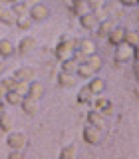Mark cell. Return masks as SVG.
Returning a JSON list of instances; mask_svg holds the SVG:
<instances>
[{"label":"cell","instance_id":"cell-9","mask_svg":"<svg viewBox=\"0 0 139 159\" xmlns=\"http://www.w3.org/2000/svg\"><path fill=\"white\" fill-rule=\"evenodd\" d=\"M14 127V116L12 111H8V109H2L0 111V131H12Z\"/></svg>","mask_w":139,"mask_h":159},{"label":"cell","instance_id":"cell-33","mask_svg":"<svg viewBox=\"0 0 139 159\" xmlns=\"http://www.w3.org/2000/svg\"><path fill=\"white\" fill-rule=\"evenodd\" d=\"M8 159H26V157H24L22 149H10V153H8Z\"/></svg>","mask_w":139,"mask_h":159},{"label":"cell","instance_id":"cell-39","mask_svg":"<svg viewBox=\"0 0 139 159\" xmlns=\"http://www.w3.org/2000/svg\"><path fill=\"white\" fill-rule=\"evenodd\" d=\"M4 72H6V64H4V62H2V60H0V76H2V74H4Z\"/></svg>","mask_w":139,"mask_h":159},{"label":"cell","instance_id":"cell-25","mask_svg":"<svg viewBox=\"0 0 139 159\" xmlns=\"http://www.w3.org/2000/svg\"><path fill=\"white\" fill-rule=\"evenodd\" d=\"M32 22H34V20L30 18V12L28 14H22V16H16V26L20 30H28L30 26H32Z\"/></svg>","mask_w":139,"mask_h":159},{"label":"cell","instance_id":"cell-17","mask_svg":"<svg viewBox=\"0 0 139 159\" xmlns=\"http://www.w3.org/2000/svg\"><path fill=\"white\" fill-rule=\"evenodd\" d=\"M16 54V48H14V44L10 42L8 38H2L0 40V58H10Z\"/></svg>","mask_w":139,"mask_h":159},{"label":"cell","instance_id":"cell-31","mask_svg":"<svg viewBox=\"0 0 139 159\" xmlns=\"http://www.w3.org/2000/svg\"><path fill=\"white\" fill-rule=\"evenodd\" d=\"M12 10L16 16H22V14H28L30 12V6L26 2H18V4H12Z\"/></svg>","mask_w":139,"mask_h":159},{"label":"cell","instance_id":"cell-19","mask_svg":"<svg viewBox=\"0 0 139 159\" xmlns=\"http://www.w3.org/2000/svg\"><path fill=\"white\" fill-rule=\"evenodd\" d=\"M72 12L76 14V16H83L86 12H89L87 0H72Z\"/></svg>","mask_w":139,"mask_h":159},{"label":"cell","instance_id":"cell-30","mask_svg":"<svg viewBox=\"0 0 139 159\" xmlns=\"http://www.w3.org/2000/svg\"><path fill=\"white\" fill-rule=\"evenodd\" d=\"M93 70L92 68H87L86 64H79V68H78V76L79 78H83V80H87V78H93Z\"/></svg>","mask_w":139,"mask_h":159},{"label":"cell","instance_id":"cell-38","mask_svg":"<svg viewBox=\"0 0 139 159\" xmlns=\"http://www.w3.org/2000/svg\"><path fill=\"white\" fill-rule=\"evenodd\" d=\"M133 58H135V62H139V44L133 46Z\"/></svg>","mask_w":139,"mask_h":159},{"label":"cell","instance_id":"cell-18","mask_svg":"<svg viewBox=\"0 0 139 159\" xmlns=\"http://www.w3.org/2000/svg\"><path fill=\"white\" fill-rule=\"evenodd\" d=\"M113 28H115V24H113L111 20H101L99 26H97V30H96V34H97L99 38H107L109 34H111Z\"/></svg>","mask_w":139,"mask_h":159},{"label":"cell","instance_id":"cell-20","mask_svg":"<svg viewBox=\"0 0 139 159\" xmlns=\"http://www.w3.org/2000/svg\"><path fill=\"white\" fill-rule=\"evenodd\" d=\"M83 64H86L87 68H92L93 72H99V70H101V66H103V62H101V56H97V54H93V56L86 58V60H83Z\"/></svg>","mask_w":139,"mask_h":159},{"label":"cell","instance_id":"cell-14","mask_svg":"<svg viewBox=\"0 0 139 159\" xmlns=\"http://www.w3.org/2000/svg\"><path fill=\"white\" fill-rule=\"evenodd\" d=\"M38 102L40 99H34V98H30V96H24V99H22V111L26 113V116H34V113L38 111Z\"/></svg>","mask_w":139,"mask_h":159},{"label":"cell","instance_id":"cell-13","mask_svg":"<svg viewBox=\"0 0 139 159\" xmlns=\"http://www.w3.org/2000/svg\"><path fill=\"white\" fill-rule=\"evenodd\" d=\"M0 24H6V26L16 24V14H14V10L6 8L4 4H0Z\"/></svg>","mask_w":139,"mask_h":159},{"label":"cell","instance_id":"cell-1","mask_svg":"<svg viewBox=\"0 0 139 159\" xmlns=\"http://www.w3.org/2000/svg\"><path fill=\"white\" fill-rule=\"evenodd\" d=\"M76 46H78L76 38H62L58 42L56 50H54V56H56L60 62H66V60L74 58V54H76Z\"/></svg>","mask_w":139,"mask_h":159},{"label":"cell","instance_id":"cell-24","mask_svg":"<svg viewBox=\"0 0 139 159\" xmlns=\"http://www.w3.org/2000/svg\"><path fill=\"white\" fill-rule=\"evenodd\" d=\"M4 99H6L8 106H20V103H22V99H24V96H22V93H18V92H14V89H10Z\"/></svg>","mask_w":139,"mask_h":159},{"label":"cell","instance_id":"cell-34","mask_svg":"<svg viewBox=\"0 0 139 159\" xmlns=\"http://www.w3.org/2000/svg\"><path fill=\"white\" fill-rule=\"evenodd\" d=\"M14 92H18V93H22V96H26V93H28V84L18 82V84H16V88H14Z\"/></svg>","mask_w":139,"mask_h":159},{"label":"cell","instance_id":"cell-5","mask_svg":"<svg viewBox=\"0 0 139 159\" xmlns=\"http://www.w3.org/2000/svg\"><path fill=\"white\" fill-rule=\"evenodd\" d=\"M82 137H83L86 143H89V145H97V143L101 141V129L87 123V125L83 127V131H82Z\"/></svg>","mask_w":139,"mask_h":159},{"label":"cell","instance_id":"cell-29","mask_svg":"<svg viewBox=\"0 0 139 159\" xmlns=\"http://www.w3.org/2000/svg\"><path fill=\"white\" fill-rule=\"evenodd\" d=\"M105 6V0H87V8L92 10V12H96L99 16V12H101V8Z\"/></svg>","mask_w":139,"mask_h":159},{"label":"cell","instance_id":"cell-26","mask_svg":"<svg viewBox=\"0 0 139 159\" xmlns=\"http://www.w3.org/2000/svg\"><path fill=\"white\" fill-rule=\"evenodd\" d=\"M93 96H96V93H93V92H92V89H89L87 86H83L82 89H79V93H78V102H79V103L92 102V99H93Z\"/></svg>","mask_w":139,"mask_h":159},{"label":"cell","instance_id":"cell-27","mask_svg":"<svg viewBox=\"0 0 139 159\" xmlns=\"http://www.w3.org/2000/svg\"><path fill=\"white\" fill-rule=\"evenodd\" d=\"M123 42L129 44V46H137V44H139V32H135V30H125V38H123Z\"/></svg>","mask_w":139,"mask_h":159},{"label":"cell","instance_id":"cell-40","mask_svg":"<svg viewBox=\"0 0 139 159\" xmlns=\"http://www.w3.org/2000/svg\"><path fill=\"white\" fill-rule=\"evenodd\" d=\"M22 2H26L28 6H34V4H38V0H22Z\"/></svg>","mask_w":139,"mask_h":159},{"label":"cell","instance_id":"cell-15","mask_svg":"<svg viewBox=\"0 0 139 159\" xmlns=\"http://www.w3.org/2000/svg\"><path fill=\"white\" fill-rule=\"evenodd\" d=\"M123 38H125V28L115 26L111 30V34L107 36V42L111 44V46H119V44H123Z\"/></svg>","mask_w":139,"mask_h":159},{"label":"cell","instance_id":"cell-16","mask_svg":"<svg viewBox=\"0 0 139 159\" xmlns=\"http://www.w3.org/2000/svg\"><path fill=\"white\" fill-rule=\"evenodd\" d=\"M93 109L101 111L103 116H109V113L113 111V106H111V102H107L105 98H96V102H93Z\"/></svg>","mask_w":139,"mask_h":159},{"label":"cell","instance_id":"cell-10","mask_svg":"<svg viewBox=\"0 0 139 159\" xmlns=\"http://www.w3.org/2000/svg\"><path fill=\"white\" fill-rule=\"evenodd\" d=\"M44 93H46V88H44L42 82H38V80H32V82L28 84V93H26V96L34 98V99H40Z\"/></svg>","mask_w":139,"mask_h":159},{"label":"cell","instance_id":"cell-3","mask_svg":"<svg viewBox=\"0 0 139 159\" xmlns=\"http://www.w3.org/2000/svg\"><path fill=\"white\" fill-rule=\"evenodd\" d=\"M133 58V46H129V44H119L115 46V54H113V60H115V64H125L129 60Z\"/></svg>","mask_w":139,"mask_h":159},{"label":"cell","instance_id":"cell-35","mask_svg":"<svg viewBox=\"0 0 139 159\" xmlns=\"http://www.w3.org/2000/svg\"><path fill=\"white\" fill-rule=\"evenodd\" d=\"M6 93H8V89H6V86L2 84V80H0V99L6 98Z\"/></svg>","mask_w":139,"mask_h":159},{"label":"cell","instance_id":"cell-32","mask_svg":"<svg viewBox=\"0 0 139 159\" xmlns=\"http://www.w3.org/2000/svg\"><path fill=\"white\" fill-rule=\"evenodd\" d=\"M2 84H4V86H6V89H8V92H10V89H14V88H16L18 80L14 78V76H8L6 80H2Z\"/></svg>","mask_w":139,"mask_h":159},{"label":"cell","instance_id":"cell-4","mask_svg":"<svg viewBox=\"0 0 139 159\" xmlns=\"http://www.w3.org/2000/svg\"><path fill=\"white\" fill-rule=\"evenodd\" d=\"M99 22H101V20H99V16H97L96 12H92V10H89V12H86L83 16H79V24H82V28L87 30V32H96L97 26H99Z\"/></svg>","mask_w":139,"mask_h":159},{"label":"cell","instance_id":"cell-36","mask_svg":"<svg viewBox=\"0 0 139 159\" xmlns=\"http://www.w3.org/2000/svg\"><path fill=\"white\" fill-rule=\"evenodd\" d=\"M123 6H133V4H139V0H119Z\"/></svg>","mask_w":139,"mask_h":159},{"label":"cell","instance_id":"cell-12","mask_svg":"<svg viewBox=\"0 0 139 159\" xmlns=\"http://www.w3.org/2000/svg\"><path fill=\"white\" fill-rule=\"evenodd\" d=\"M14 78H16L18 82L30 84V82L34 80V68H30V66H22V68H18L16 72H14Z\"/></svg>","mask_w":139,"mask_h":159},{"label":"cell","instance_id":"cell-41","mask_svg":"<svg viewBox=\"0 0 139 159\" xmlns=\"http://www.w3.org/2000/svg\"><path fill=\"white\" fill-rule=\"evenodd\" d=\"M6 2H10V4H18V2H22V0H6Z\"/></svg>","mask_w":139,"mask_h":159},{"label":"cell","instance_id":"cell-21","mask_svg":"<svg viewBox=\"0 0 139 159\" xmlns=\"http://www.w3.org/2000/svg\"><path fill=\"white\" fill-rule=\"evenodd\" d=\"M78 68H79V62H78V60H74V58H70V60H66V62H62V72H66V74L76 76V74H78Z\"/></svg>","mask_w":139,"mask_h":159},{"label":"cell","instance_id":"cell-22","mask_svg":"<svg viewBox=\"0 0 139 159\" xmlns=\"http://www.w3.org/2000/svg\"><path fill=\"white\" fill-rule=\"evenodd\" d=\"M74 84H76V80H74L72 74H66V72L58 74V86L60 88H72Z\"/></svg>","mask_w":139,"mask_h":159},{"label":"cell","instance_id":"cell-37","mask_svg":"<svg viewBox=\"0 0 139 159\" xmlns=\"http://www.w3.org/2000/svg\"><path fill=\"white\" fill-rule=\"evenodd\" d=\"M133 76H135V80L139 82V62L133 64Z\"/></svg>","mask_w":139,"mask_h":159},{"label":"cell","instance_id":"cell-11","mask_svg":"<svg viewBox=\"0 0 139 159\" xmlns=\"http://www.w3.org/2000/svg\"><path fill=\"white\" fill-rule=\"evenodd\" d=\"M87 123L89 125H96V127H105V116L97 109H89L87 111Z\"/></svg>","mask_w":139,"mask_h":159},{"label":"cell","instance_id":"cell-2","mask_svg":"<svg viewBox=\"0 0 139 159\" xmlns=\"http://www.w3.org/2000/svg\"><path fill=\"white\" fill-rule=\"evenodd\" d=\"M76 52H78V56L82 58V60H86V58H89V56H93V54H96V42H93V40H89V38H82V40H78Z\"/></svg>","mask_w":139,"mask_h":159},{"label":"cell","instance_id":"cell-8","mask_svg":"<svg viewBox=\"0 0 139 159\" xmlns=\"http://www.w3.org/2000/svg\"><path fill=\"white\" fill-rule=\"evenodd\" d=\"M36 46H38L36 38H32V36H24V38L18 42L16 52H18V54H22V56H28V54H32L34 50H36Z\"/></svg>","mask_w":139,"mask_h":159},{"label":"cell","instance_id":"cell-23","mask_svg":"<svg viewBox=\"0 0 139 159\" xmlns=\"http://www.w3.org/2000/svg\"><path fill=\"white\" fill-rule=\"evenodd\" d=\"M87 88L92 89L93 93H101L103 92V88H105V82H103L101 78H96L93 76L92 80H89V84H87Z\"/></svg>","mask_w":139,"mask_h":159},{"label":"cell","instance_id":"cell-7","mask_svg":"<svg viewBox=\"0 0 139 159\" xmlns=\"http://www.w3.org/2000/svg\"><path fill=\"white\" fill-rule=\"evenodd\" d=\"M48 16H50V8L46 4L38 2V4H34V6H30V18H32L34 22H44Z\"/></svg>","mask_w":139,"mask_h":159},{"label":"cell","instance_id":"cell-28","mask_svg":"<svg viewBox=\"0 0 139 159\" xmlns=\"http://www.w3.org/2000/svg\"><path fill=\"white\" fill-rule=\"evenodd\" d=\"M58 159H76V145H66L62 147Z\"/></svg>","mask_w":139,"mask_h":159},{"label":"cell","instance_id":"cell-6","mask_svg":"<svg viewBox=\"0 0 139 159\" xmlns=\"http://www.w3.org/2000/svg\"><path fill=\"white\" fill-rule=\"evenodd\" d=\"M6 145L10 149H22L24 145H26V135H24L22 131H8Z\"/></svg>","mask_w":139,"mask_h":159}]
</instances>
